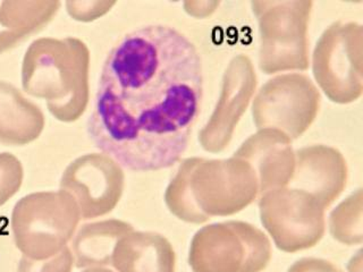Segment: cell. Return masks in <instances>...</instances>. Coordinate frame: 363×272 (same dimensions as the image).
Wrapping results in <instances>:
<instances>
[{"instance_id": "obj_5", "label": "cell", "mask_w": 363, "mask_h": 272, "mask_svg": "<svg viewBox=\"0 0 363 272\" xmlns=\"http://www.w3.org/2000/svg\"><path fill=\"white\" fill-rule=\"evenodd\" d=\"M259 200L261 224L279 251L312 249L326 232V209L315 196L292 186L264 193Z\"/></svg>"}, {"instance_id": "obj_9", "label": "cell", "mask_w": 363, "mask_h": 272, "mask_svg": "<svg viewBox=\"0 0 363 272\" xmlns=\"http://www.w3.org/2000/svg\"><path fill=\"white\" fill-rule=\"evenodd\" d=\"M347 179V162L337 149L313 144L295 151L294 175L289 186L310 193L325 209L340 198Z\"/></svg>"}, {"instance_id": "obj_13", "label": "cell", "mask_w": 363, "mask_h": 272, "mask_svg": "<svg viewBox=\"0 0 363 272\" xmlns=\"http://www.w3.org/2000/svg\"><path fill=\"white\" fill-rule=\"evenodd\" d=\"M328 228L335 241L346 246L363 242V194L355 191L340 202L329 215Z\"/></svg>"}, {"instance_id": "obj_15", "label": "cell", "mask_w": 363, "mask_h": 272, "mask_svg": "<svg viewBox=\"0 0 363 272\" xmlns=\"http://www.w3.org/2000/svg\"><path fill=\"white\" fill-rule=\"evenodd\" d=\"M21 181L22 168L16 159L9 154L0 156V204L16 192Z\"/></svg>"}, {"instance_id": "obj_2", "label": "cell", "mask_w": 363, "mask_h": 272, "mask_svg": "<svg viewBox=\"0 0 363 272\" xmlns=\"http://www.w3.org/2000/svg\"><path fill=\"white\" fill-rule=\"evenodd\" d=\"M260 37L259 67L267 75L298 73L309 68L310 0H264L251 3Z\"/></svg>"}, {"instance_id": "obj_1", "label": "cell", "mask_w": 363, "mask_h": 272, "mask_svg": "<svg viewBox=\"0 0 363 272\" xmlns=\"http://www.w3.org/2000/svg\"><path fill=\"white\" fill-rule=\"evenodd\" d=\"M202 96L196 45L172 26H142L125 34L106 57L89 137L130 171L167 169L187 150Z\"/></svg>"}, {"instance_id": "obj_17", "label": "cell", "mask_w": 363, "mask_h": 272, "mask_svg": "<svg viewBox=\"0 0 363 272\" xmlns=\"http://www.w3.org/2000/svg\"><path fill=\"white\" fill-rule=\"evenodd\" d=\"M347 271L349 272H362V251L359 249L347 264Z\"/></svg>"}, {"instance_id": "obj_4", "label": "cell", "mask_w": 363, "mask_h": 272, "mask_svg": "<svg viewBox=\"0 0 363 272\" xmlns=\"http://www.w3.org/2000/svg\"><path fill=\"white\" fill-rule=\"evenodd\" d=\"M363 28L337 21L323 32L312 55L315 83L330 101L349 105L363 92Z\"/></svg>"}, {"instance_id": "obj_14", "label": "cell", "mask_w": 363, "mask_h": 272, "mask_svg": "<svg viewBox=\"0 0 363 272\" xmlns=\"http://www.w3.org/2000/svg\"><path fill=\"white\" fill-rule=\"evenodd\" d=\"M198 160L196 158L190 159L182 166L179 175L168 191L167 201L170 209L179 218L194 224H202L209 220V218L196 205L191 184V176Z\"/></svg>"}, {"instance_id": "obj_11", "label": "cell", "mask_w": 363, "mask_h": 272, "mask_svg": "<svg viewBox=\"0 0 363 272\" xmlns=\"http://www.w3.org/2000/svg\"><path fill=\"white\" fill-rule=\"evenodd\" d=\"M121 272H174V253L162 236L138 232L128 236L116 251Z\"/></svg>"}, {"instance_id": "obj_6", "label": "cell", "mask_w": 363, "mask_h": 272, "mask_svg": "<svg viewBox=\"0 0 363 272\" xmlns=\"http://www.w3.org/2000/svg\"><path fill=\"white\" fill-rule=\"evenodd\" d=\"M257 130H277L296 140L311 128L320 109V92L301 73L279 74L268 79L252 100Z\"/></svg>"}, {"instance_id": "obj_10", "label": "cell", "mask_w": 363, "mask_h": 272, "mask_svg": "<svg viewBox=\"0 0 363 272\" xmlns=\"http://www.w3.org/2000/svg\"><path fill=\"white\" fill-rule=\"evenodd\" d=\"M233 156L253 168L259 183V198L269 191L289 186L295 169L292 140L281 130L264 128L250 135Z\"/></svg>"}, {"instance_id": "obj_12", "label": "cell", "mask_w": 363, "mask_h": 272, "mask_svg": "<svg viewBox=\"0 0 363 272\" xmlns=\"http://www.w3.org/2000/svg\"><path fill=\"white\" fill-rule=\"evenodd\" d=\"M40 126L39 113L14 89L0 84V140L16 144L26 143L37 135Z\"/></svg>"}, {"instance_id": "obj_7", "label": "cell", "mask_w": 363, "mask_h": 272, "mask_svg": "<svg viewBox=\"0 0 363 272\" xmlns=\"http://www.w3.org/2000/svg\"><path fill=\"white\" fill-rule=\"evenodd\" d=\"M191 181L196 205L208 218L241 212L259 198L253 168L242 159H199Z\"/></svg>"}, {"instance_id": "obj_3", "label": "cell", "mask_w": 363, "mask_h": 272, "mask_svg": "<svg viewBox=\"0 0 363 272\" xmlns=\"http://www.w3.org/2000/svg\"><path fill=\"white\" fill-rule=\"evenodd\" d=\"M272 259L269 237L245 221L208 225L191 245L190 264L194 272H262Z\"/></svg>"}, {"instance_id": "obj_8", "label": "cell", "mask_w": 363, "mask_h": 272, "mask_svg": "<svg viewBox=\"0 0 363 272\" xmlns=\"http://www.w3.org/2000/svg\"><path fill=\"white\" fill-rule=\"evenodd\" d=\"M257 83L252 60L243 54L234 57L223 75L213 115L200 133L204 150L223 152L230 145L238 123L253 100Z\"/></svg>"}, {"instance_id": "obj_16", "label": "cell", "mask_w": 363, "mask_h": 272, "mask_svg": "<svg viewBox=\"0 0 363 272\" xmlns=\"http://www.w3.org/2000/svg\"><path fill=\"white\" fill-rule=\"evenodd\" d=\"M287 272H344L330 261L320 258H302L295 261Z\"/></svg>"}]
</instances>
